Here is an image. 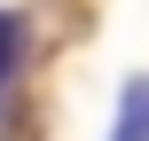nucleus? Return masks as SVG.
Instances as JSON below:
<instances>
[{
	"mask_svg": "<svg viewBox=\"0 0 149 141\" xmlns=\"http://www.w3.org/2000/svg\"><path fill=\"white\" fill-rule=\"evenodd\" d=\"M24 71V16H0V86Z\"/></svg>",
	"mask_w": 149,
	"mask_h": 141,
	"instance_id": "obj_2",
	"label": "nucleus"
},
{
	"mask_svg": "<svg viewBox=\"0 0 149 141\" xmlns=\"http://www.w3.org/2000/svg\"><path fill=\"white\" fill-rule=\"evenodd\" d=\"M110 141H149V71L126 78V94H118V133Z\"/></svg>",
	"mask_w": 149,
	"mask_h": 141,
	"instance_id": "obj_1",
	"label": "nucleus"
}]
</instances>
